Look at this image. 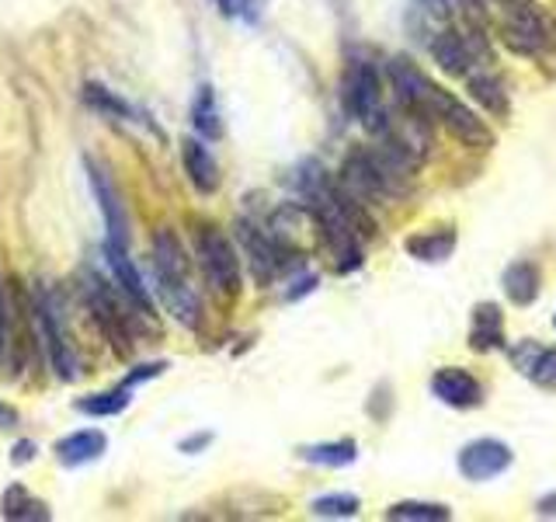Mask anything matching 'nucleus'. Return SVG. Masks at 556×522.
I'll return each mask as SVG.
<instances>
[{
    "instance_id": "obj_1",
    "label": "nucleus",
    "mask_w": 556,
    "mask_h": 522,
    "mask_svg": "<svg viewBox=\"0 0 556 522\" xmlns=\"http://www.w3.org/2000/svg\"><path fill=\"white\" fill-rule=\"evenodd\" d=\"M501 39L511 52H521V57H546V52H556V17L526 0V4L504 11Z\"/></svg>"
},
{
    "instance_id": "obj_2",
    "label": "nucleus",
    "mask_w": 556,
    "mask_h": 522,
    "mask_svg": "<svg viewBox=\"0 0 556 522\" xmlns=\"http://www.w3.org/2000/svg\"><path fill=\"white\" fill-rule=\"evenodd\" d=\"M387 77H390V87H393V95L400 101V109L404 112H414V115H421L425 122H431L434 126V119H439V109H442V101H445V87L439 84H431L421 70H417L410 60L404 57H396L387 63Z\"/></svg>"
},
{
    "instance_id": "obj_3",
    "label": "nucleus",
    "mask_w": 556,
    "mask_h": 522,
    "mask_svg": "<svg viewBox=\"0 0 556 522\" xmlns=\"http://www.w3.org/2000/svg\"><path fill=\"white\" fill-rule=\"evenodd\" d=\"M195 254L205 272V283L219 296H237L240 293V258L219 226H199L195 234Z\"/></svg>"
},
{
    "instance_id": "obj_4",
    "label": "nucleus",
    "mask_w": 556,
    "mask_h": 522,
    "mask_svg": "<svg viewBox=\"0 0 556 522\" xmlns=\"http://www.w3.org/2000/svg\"><path fill=\"white\" fill-rule=\"evenodd\" d=\"M344 109L355 122H362L369 133H382L387 112H382V91H379V70L372 63H352L344 74Z\"/></svg>"
},
{
    "instance_id": "obj_5",
    "label": "nucleus",
    "mask_w": 556,
    "mask_h": 522,
    "mask_svg": "<svg viewBox=\"0 0 556 522\" xmlns=\"http://www.w3.org/2000/svg\"><path fill=\"white\" fill-rule=\"evenodd\" d=\"M515 452L508 443L501 439H473L459 449V474L473 484H483V481H494L501 477L504 470L511 467Z\"/></svg>"
},
{
    "instance_id": "obj_6",
    "label": "nucleus",
    "mask_w": 556,
    "mask_h": 522,
    "mask_svg": "<svg viewBox=\"0 0 556 522\" xmlns=\"http://www.w3.org/2000/svg\"><path fill=\"white\" fill-rule=\"evenodd\" d=\"M439 126L456 139V144H463V147H469V150H491L494 147V133H491V126L473 112V109H466V104L459 101V98H452V95H445V101H442V109H439Z\"/></svg>"
},
{
    "instance_id": "obj_7",
    "label": "nucleus",
    "mask_w": 556,
    "mask_h": 522,
    "mask_svg": "<svg viewBox=\"0 0 556 522\" xmlns=\"http://www.w3.org/2000/svg\"><path fill=\"white\" fill-rule=\"evenodd\" d=\"M431 57L448 77H466L469 70H473L477 57H483V39H480V32L466 35L459 28H445V32L434 35Z\"/></svg>"
},
{
    "instance_id": "obj_8",
    "label": "nucleus",
    "mask_w": 556,
    "mask_h": 522,
    "mask_svg": "<svg viewBox=\"0 0 556 522\" xmlns=\"http://www.w3.org/2000/svg\"><path fill=\"white\" fill-rule=\"evenodd\" d=\"M87 303H91V313H94V321L101 324L104 331V338L112 341V348L118 356H126L129 352V313H122L118 300H115V293L101 283V278L94 275L91 283H87Z\"/></svg>"
},
{
    "instance_id": "obj_9",
    "label": "nucleus",
    "mask_w": 556,
    "mask_h": 522,
    "mask_svg": "<svg viewBox=\"0 0 556 522\" xmlns=\"http://www.w3.org/2000/svg\"><path fill=\"white\" fill-rule=\"evenodd\" d=\"M237 234H240L243 251H248V258H251V269L257 275V283H271V278L286 265L282 240L268 231H261V226H254V223H240Z\"/></svg>"
},
{
    "instance_id": "obj_10",
    "label": "nucleus",
    "mask_w": 556,
    "mask_h": 522,
    "mask_svg": "<svg viewBox=\"0 0 556 522\" xmlns=\"http://www.w3.org/2000/svg\"><path fill=\"white\" fill-rule=\"evenodd\" d=\"M35 321H39V335L46 341V352L52 370H56L60 380H77V356H74V345H70L63 324L56 321V310H52L46 300L35 303Z\"/></svg>"
},
{
    "instance_id": "obj_11",
    "label": "nucleus",
    "mask_w": 556,
    "mask_h": 522,
    "mask_svg": "<svg viewBox=\"0 0 556 522\" xmlns=\"http://www.w3.org/2000/svg\"><path fill=\"white\" fill-rule=\"evenodd\" d=\"M104 258H109V269L115 275V286L118 293L126 296V300L143 313V318H153V296L143 283V275H139V269L132 265V258L126 254V244H115L109 240L104 244Z\"/></svg>"
},
{
    "instance_id": "obj_12",
    "label": "nucleus",
    "mask_w": 556,
    "mask_h": 522,
    "mask_svg": "<svg viewBox=\"0 0 556 522\" xmlns=\"http://www.w3.org/2000/svg\"><path fill=\"white\" fill-rule=\"evenodd\" d=\"M431 394L442 400L448 408H459V411H469V408H480L483 405V387L473 373L459 370V365H445L431 376Z\"/></svg>"
},
{
    "instance_id": "obj_13",
    "label": "nucleus",
    "mask_w": 556,
    "mask_h": 522,
    "mask_svg": "<svg viewBox=\"0 0 556 522\" xmlns=\"http://www.w3.org/2000/svg\"><path fill=\"white\" fill-rule=\"evenodd\" d=\"M508 359L521 376L535 383V387L556 390V348H546L535 338H526L508 348Z\"/></svg>"
},
{
    "instance_id": "obj_14",
    "label": "nucleus",
    "mask_w": 556,
    "mask_h": 522,
    "mask_svg": "<svg viewBox=\"0 0 556 522\" xmlns=\"http://www.w3.org/2000/svg\"><path fill=\"white\" fill-rule=\"evenodd\" d=\"M87 182H91V191H94V199L101 206L104 226H109V240L126 244L129 240V220H126V209H122V202H118L115 185L109 182V174H104L98 164L87 161Z\"/></svg>"
},
{
    "instance_id": "obj_15",
    "label": "nucleus",
    "mask_w": 556,
    "mask_h": 522,
    "mask_svg": "<svg viewBox=\"0 0 556 522\" xmlns=\"http://www.w3.org/2000/svg\"><path fill=\"white\" fill-rule=\"evenodd\" d=\"M153 275L156 283H191L185 248L170 231H156L153 237Z\"/></svg>"
},
{
    "instance_id": "obj_16",
    "label": "nucleus",
    "mask_w": 556,
    "mask_h": 522,
    "mask_svg": "<svg viewBox=\"0 0 556 522\" xmlns=\"http://www.w3.org/2000/svg\"><path fill=\"white\" fill-rule=\"evenodd\" d=\"M181 161H185L188 182L195 185L202 196H213V191L219 188V164H216V157L208 153V147L202 144V139H185Z\"/></svg>"
},
{
    "instance_id": "obj_17",
    "label": "nucleus",
    "mask_w": 556,
    "mask_h": 522,
    "mask_svg": "<svg viewBox=\"0 0 556 522\" xmlns=\"http://www.w3.org/2000/svg\"><path fill=\"white\" fill-rule=\"evenodd\" d=\"M504 318L497 303H477L473 307V321H469V348L473 352H494L504 348Z\"/></svg>"
},
{
    "instance_id": "obj_18",
    "label": "nucleus",
    "mask_w": 556,
    "mask_h": 522,
    "mask_svg": "<svg viewBox=\"0 0 556 522\" xmlns=\"http://www.w3.org/2000/svg\"><path fill=\"white\" fill-rule=\"evenodd\" d=\"M104 449H109V435L98 428H84V432H74L56 443V460L63 467H80V463L98 460Z\"/></svg>"
},
{
    "instance_id": "obj_19",
    "label": "nucleus",
    "mask_w": 556,
    "mask_h": 522,
    "mask_svg": "<svg viewBox=\"0 0 556 522\" xmlns=\"http://www.w3.org/2000/svg\"><path fill=\"white\" fill-rule=\"evenodd\" d=\"M156 293H161L164 307L170 310V318L185 324V327H199L202 321V300L191 283H156Z\"/></svg>"
},
{
    "instance_id": "obj_20",
    "label": "nucleus",
    "mask_w": 556,
    "mask_h": 522,
    "mask_svg": "<svg viewBox=\"0 0 556 522\" xmlns=\"http://www.w3.org/2000/svg\"><path fill=\"white\" fill-rule=\"evenodd\" d=\"M504 296L515 303V307H529L539 300V289H543V275L532 265V261H515V265L504 269Z\"/></svg>"
},
{
    "instance_id": "obj_21",
    "label": "nucleus",
    "mask_w": 556,
    "mask_h": 522,
    "mask_svg": "<svg viewBox=\"0 0 556 522\" xmlns=\"http://www.w3.org/2000/svg\"><path fill=\"white\" fill-rule=\"evenodd\" d=\"M466 84H469V95H473V101L480 104V109H486L497 119L508 115V109H511L508 91H504V84L491 74V70H469Z\"/></svg>"
},
{
    "instance_id": "obj_22",
    "label": "nucleus",
    "mask_w": 556,
    "mask_h": 522,
    "mask_svg": "<svg viewBox=\"0 0 556 522\" xmlns=\"http://www.w3.org/2000/svg\"><path fill=\"white\" fill-rule=\"evenodd\" d=\"M407 254L425 261V265H439V261L452 258V251H456V231H428V234H414L407 237Z\"/></svg>"
},
{
    "instance_id": "obj_23",
    "label": "nucleus",
    "mask_w": 556,
    "mask_h": 522,
    "mask_svg": "<svg viewBox=\"0 0 556 522\" xmlns=\"http://www.w3.org/2000/svg\"><path fill=\"white\" fill-rule=\"evenodd\" d=\"M191 126L199 129L202 139H219L223 136V119H219V104H216V95L213 87H199L195 95V104H191Z\"/></svg>"
},
{
    "instance_id": "obj_24",
    "label": "nucleus",
    "mask_w": 556,
    "mask_h": 522,
    "mask_svg": "<svg viewBox=\"0 0 556 522\" xmlns=\"http://www.w3.org/2000/svg\"><path fill=\"white\" fill-rule=\"evenodd\" d=\"M300 460L317 463V467H348L358 460V446L352 439H334V443H317V446H303Z\"/></svg>"
},
{
    "instance_id": "obj_25",
    "label": "nucleus",
    "mask_w": 556,
    "mask_h": 522,
    "mask_svg": "<svg viewBox=\"0 0 556 522\" xmlns=\"http://www.w3.org/2000/svg\"><path fill=\"white\" fill-rule=\"evenodd\" d=\"M4 519H14V522H49L52 519V512L46 509V501H39V498H31L22 484H14V487H8V495H4Z\"/></svg>"
},
{
    "instance_id": "obj_26",
    "label": "nucleus",
    "mask_w": 556,
    "mask_h": 522,
    "mask_svg": "<svg viewBox=\"0 0 556 522\" xmlns=\"http://www.w3.org/2000/svg\"><path fill=\"white\" fill-rule=\"evenodd\" d=\"M390 522H448L452 512L445 505H431V501H396L387 509Z\"/></svg>"
},
{
    "instance_id": "obj_27",
    "label": "nucleus",
    "mask_w": 556,
    "mask_h": 522,
    "mask_svg": "<svg viewBox=\"0 0 556 522\" xmlns=\"http://www.w3.org/2000/svg\"><path fill=\"white\" fill-rule=\"evenodd\" d=\"M362 501L355 495H320L309 501V512L320 515V519H352L358 515Z\"/></svg>"
},
{
    "instance_id": "obj_28",
    "label": "nucleus",
    "mask_w": 556,
    "mask_h": 522,
    "mask_svg": "<svg viewBox=\"0 0 556 522\" xmlns=\"http://www.w3.org/2000/svg\"><path fill=\"white\" fill-rule=\"evenodd\" d=\"M129 408V387L122 390H109V394H91L77 400L80 414H118Z\"/></svg>"
},
{
    "instance_id": "obj_29",
    "label": "nucleus",
    "mask_w": 556,
    "mask_h": 522,
    "mask_svg": "<svg viewBox=\"0 0 556 522\" xmlns=\"http://www.w3.org/2000/svg\"><path fill=\"white\" fill-rule=\"evenodd\" d=\"M84 101L91 104V109H98V112H109V115H132V109H129V101L126 98H118L115 91H109L104 84H84Z\"/></svg>"
},
{
    "instance_id": "obj_30",
    "label": "nucleus",
    "mask_w": 556,
    "mask_h": 522,
    "mask_svg": "<svg viewBox=\"0 0 556 522\" xmlns=\"http://www.w3.org/2000/svg\"><path fill=\"white\" fill-rule=\"evenodd\" d=\"M164 370H167V362H164V359L147 362V365H136V373H129V376H126V387H136V383H143V380L161 376Z\"/></svg>"
},
{
    "instance_id": "obj_31",
    "label": "nucleus",
    "mask_w": 556,
    "mask_h": 522,
    "mask_svg": "<svg viewBox=\"0 0 556 522\" xmlns=\"http://www.w3.org/2000/svg\"><path fill=\"white\" fill-rule=\"evenodd\" d=\"M35 452H39V446H35L31 439H22V443H14L11 460H14L17 467H25V463H31V460H35Z\"/></svg>"
},
{
    "instance_id": "obj_32",
    "label": "nucleus",
    "mask_w": 556,
    "mask_h": 522,
    "mask_svg": "<svg viewBox=\"0 0 556 522\" xmlns=\"http://www.w3.org/2000/svg\"><path fill=\"white\" fill-rule=\"evenodd\" d=\"M208 443H213V432H195V435H188V439H181V452H188V457H195V452L205 449Z\"/></svg>"
},
{
    "instance_id": "obj_33",
    "label": "nucleus",
    "mask_w": 556,
    "mask_h": 522,
    "mask_svg": "<svg viewBox=\"0 0 556 522\" xmlns=\"http://www.w3.org/2000/svg\"><path fill=\"white\" fill-rule=\"evenodd\" d=\"M417 4H421L428 14H434V17H448L452 14V4H456V0H417Z\"/></svg>"
},
{
    "instance_id": "obj_34",
    "label": "nucleus",
    "mask_w": 556,
    "mask_h": 522,
    "mask_svg": "<svg viewBox=\"0 0 556 522\" xmlns=\"http://www.w3.org/2000/svg\"><path fill=\"white\" fill-rule=\"evenodd\" d=\"M14 425H17V411L0 400V428H14Z\"/></svg>"
},
{
    "instance_id": "obj_35",
    "label": "nucleus",
    "mask_w": 556,
    "mask_h": 522,
    "mask_svg": "<svg viewBox=\"0 0 556 522\" xmlns=\"http://www.w3.org/2000/svg\"><path fill=\"white\" fill-rule=\"evenodd\" d=\"M535 512H539V515H556V492L539 501V505H535Z\"/></svg>"
},
{
    "instance_id": "obj_36",
    "label": "nucleus",
    "mask_w": 556,
    "mask_h": 522,
    "mask_svg": "<svg viewBox=\"0 0 556 522\" xmlns=\"http://www.w3.org/2000/svg\"><path fill=\"white\" fill-rule=\"evenodd\" d=\"M219 8H223L226 14H240V8H243V0H219Z\"/></svg>"
},
{
    "instance_id": "obj_37",
    "label": "nucleus",
    "mask_w": 556,
    "mask_h": 522,
    "mask_svg": "<svg viewBox=\"0 0 556 522\" xmlns=\"http://www.w3.org/2000/svg\"><path fill=\"white\" fill-rule=\"evenodd\" d=\"M0 352H4V300H0Z\"/></svg>"
},
{
    "instance_id": "obj_38",
    "label": "nucleus",
    "mask_w": 556,
    "mask_h": 522,
    "mask_svg": "<svg viewBox=\"0 0 556 522\" xmlns=\"http://www.w3.org/2000/svg\"><path fill=\"white\" fill-rule=\"evenodd\" d=\"M553 324H556V318H553Z\"/></svg>"
}]
</instances>
